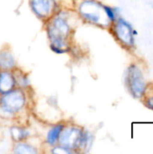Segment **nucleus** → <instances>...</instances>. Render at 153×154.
Instances as JSON below:
<instances>
[{
    "mask_svg": "<svg viewBox=\"0 0 153 154\" xmlns=\"http://www.w3.org/2000/svg\"><path fill=\"white\" fill-rule=\"evenodd\" d=\"M80 16L87 22L107 27L117 18L115 11L107 5H104L96 0H84L78 5Z\"/></svg>",
    "mask_w": 153,
    "mask_h": 154,
    "instance_id": "1",
    "label": "nucleus"
},
{
    "mask_svg": "<svg viewBox=\"0 0 153 154\" xmlns=\"http://www.w3.org/2000/svg\"><path fill=\"white\" fill-rule=\"evenodd\" d=\"M47 33L50 42V48L55 53L61 54L68 51L70 26L65 18L60 15L53 17L47 25Z\"/></svg>",
    "mask_w": 153,
    "mask_h": 154,
    "instance_id": "2",
    "label": "nucleus"
},
{
    "mask_svg": "<svg viewBox=\"0 0 153 154\" xmlns=\"http://www.w3.org/2000/svg\"><path fill=\"white\" fill-rule=\"evenodd\" d=\"M92 142V136L89 133L82 131L80 128L76 126H64L59 142L60 145L64 146L69 150L87 148L90 146Z\"/></svg>",
    "mask_w": 153,
    "mask_h": 154,
    "instance_id": "3",
    "label": "nucleus"
},
{
    "mask_svg": "<svg viewBox=\"0 0 153 154\" xmlns=\"http://www.w3.org/2000/svg\"><path fill=\"white\" fill-rule=\"evenodd\" d=\"M124 84L128 93L133 98L142 99L147 83L143 72L138 65L133 63L127 67L124 74Z\"/></svg>",
    "mask_w": 153,
    "mask_h": 154,
    "instance_id": "4",
    "label": "nucleus"
},
{
    "mask_svg": "<svg viewBox=\"0 0 153 154\" xmlns=\"http://www.w3.org/2000/svg\"><path fill=\"white\" fill-rule=\"evenodd\" d=\"M112 32L121 45L127 49L135 46V32L133 26L122 17H117L112 23Z\"/></svg>",
    "mask_w": 153,
    "mask_h": 154,
    "instance_id": "5",
    "label": "nucleus"
},
{
    "mask_svg": "<svg viewBox=\"0 0 153 154\" xmlns=\"http://www.w3.org/2000/svg\"><path fill=\"white\" fill-rule=\"evenodd\" d=\"M2 95L0 97V110L8 116L21 111L26 103V97L22 89L14 88Z\"/></svg>",
    "mask_w": 153,
    "mask_h": 154,
    "instance_id": "6",
    "label": "nucleus"
},
{
    "mask_svg": "<svg viewBox=\"0 0 153 154\" xmlns=\"http://www.w3.org/2000/svg\"><path fill=\"white\" fill-rule=\"evenodd\" d=\"M30 6L35 15L41 19L49 17L52 12L51 0H30Z\"/></svg>",
    "mask_w": 153,
    "mask_h": 154,
    "instance_id": "7",
    "label": "nucleus"
},
{
    "mask_svg": "<svg viewBox=\"0 0 153 154\" xmlns=\"http://www.w3.org/2000/svg\"><path fill=\"white\" fill-rule=\"evenodd\" d=\"M15 79L14 76L9 70H2L0 71V93L5 94L15 87Z\"/></svg>",
    "mask_w": 153,
    "mask_h": 154,
    "instance_id": "8",
    "label": "nucleus"
},
{
    "mask_svg": "<svg viewBox=\"0 0 153 154\" xmlns=\"http://www.w3.org/2000/svg\"><path fill=\"white\" fill-rule=\"evenodd\" d=\"M15 67V59L13 54L7 51H0V69L3 70H10Z\"/></svg>",
    "mask_w": 153,
    "mask_h": 154,
    "instance_id": "9",
    "label": "nucleus"
},
{
    "mask_svg": "<svg viewBox=\"0 0 153 154\" xmlns=\"http://www.w3.org/2000/svg\"><path fill=\"white\" fill-rule=\"evenodd\" d=\"M63 128H64V125L62 124H60V125H57L54 127H52L48 132L47 137H46V142L49 145L53 146L59 142V139H60V134H61Z\"/></svg>",
    "mask_w": 153,
    "mask_h": 154,
    "instance_id": "10",
    "label": "nucleus"
},
{
    "mask_svg": "<svg viewBox=\"0 0 153 154\" xmlns=\"http://www.w3.org/2000/svg\"><path fill=\"white\" fill-rule=\"evenodd\" d=\"M142 100L146 107H148L151 110H153V83L147 84Z\"/></svg>",
    "mask_w": 153,
    "mask_h": 154,
    "instance_id": "11",
    "label": "nucleus"
},
{
    "mask_svg": "<svg viewBox=\"0 0 153 154\" xmlns=\"http://www.w3.org/2000/svg\"><path fill=\"white\" fill-rule=\"evenodd\" d=\"M14 152L15 153L19 154H35L37 153V150L33 148L32 146L24 143H19L14 146Z\"/></svg>",
    "mask_w": 153,
    "mask_h": 154,
    "instance_id": "12",
    "label": "nucleus"
},
{
    "mask_svg": "<svg viewBox=\"0 0 153 154\" xmlns=\"http://www.w3.org/2000/svg\"><path fill=\"white\" fill-rule=\"evenodd\" d=\"M11 134H12V137H13L14 141L22 142L23 140L27 138V136L29 135V133L27 131H25L24 129H23V128L14 127V128L11 129Z\"/></svg>",
    "mask_w": 153,
    "mask_h": 154,
    "instance_id": "13",
    "label": "nucleus"
},
{
    "mask_svg": "<svg viewBox=\"0 0 153 154\" xmlns=\"http://www.w3.org/2000/svg\"><path fill=\"white\" fill-rule=\"evenodd\" d=\"M14 79H15V84L20 85L22 88L26 87V86L29 85V80L24 75L20 74L19 76L18 75H14Z\"/></svg>",
    "mask_w": 153,
    "mask_h": 154,
    "instance_id": "14",
    "label": "nucleus"
},
{
    "mask_svg": "<svg viewBox=\"0 0 153 154\" xmlns=\"http://www.w3.org/2000/svg\"><path fill=\"white\" fill-rule=\"evenodd\" d=\"M71 152H72L71 150H69V149H68V148H66L64 146H61V145L57 146V147H54V149L52 150V152H54V153L69 154L71 153Z\"/></svg>",
    "mask_w": 153,
    "mask_h": 154,
    "instance_id": "15",
    "label": "nucleus"
}]
</instances>
